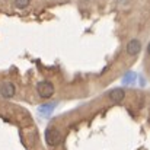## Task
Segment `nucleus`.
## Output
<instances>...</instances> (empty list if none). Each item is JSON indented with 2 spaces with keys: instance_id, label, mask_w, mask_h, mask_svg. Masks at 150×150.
I'll list each match as a JSON object with an SVG mask.
<instances>
[{
  "instance_id": "nucleus-6",
  "label": "nucleus",
  "mask_w": 150,
  "mask_h": 150,
  "mask_svg": "<svg viewBox=\"0 0 150 150\" xmlns=\"http://www.w3.org/2000/svg\"><path fill=\"white\" fill-rule=\"evenodd\" d=\"M54 103H45V105H42V106H40V114L41 115H44V117H48L51 112H52V109H54Z\"/></svg>"
},
{
  "instance_id": "nucleus-2",
  "label": "nucleus",
  "mask_w": 150,
  "mask_h": 150,
  "mask_svg": "<svg viewBox=\"0 0 150 150\" xmlns=\"http://www.w3.org/2000/svg\"><path fill=\"white\" fill-rule=\"evenodd\" d=\"M45 142H47V144L48 146H57L58 143H60V140H61V136H60V133L55 130V128H52V127H48L47 130H45Z\"/></svg>"
},
{
  "instance_id": "nucleus-7",
  "label": "nucleus",
  "mask_w": 150,
  "mask_h": 150,
  "mask_svg": "<svg viewBox=\"0 0 150 150\" xmlns=\"http://www.w3.org/2000/svg\"><path fill=\"white\" fill-rule=\"evenodd\" d=\"M15 3L18 7H26L31 3V0H15Z\"/></svg>"
},
{
  "instance_id": "nucleus-5",
  "label": "nucleus",
  "mask_w": 150,
  "mask_h": 150,
  "mask_svg": "<svg viewBox=\"0 0 150 150\" xmlns=\"http://www.w3.org/2000/svg\"><path fill=\"white\" fill-rule=\"evenodd\" d=\"M124 96H125V92L122 89H114L109 93V98L112 100H115V102H121V100L124 99Z\"/></svg>"
},
{
  "instance_id": "nucleus-3",
  "label": "nucleus",
  "mask_w": 150,
  "mask_h": 150,
  "mask_svg": "<svg viewBox=\"0 0 150 150\" xmlns=\"http://www.w3.org/2000/svg\"><path fill=\"white\" fill-rule=\"evenodd\" d=\"M142 48V42L139 41V40H131L130 42H128V45H127V52L130 54V55H136V54H139V51Z\"/></svg>"
},
{
  "instance_id": "nucleus-4",
  "label": "nucleus",
  "mask_w": 150,
  "mask_h": 150,
  "mask_svg": "<svg viewBox=\"0 0 150 150\" xmlns=\"http://www.w3.org/2000/svg\"><path fill=\"white\" fill-rule=\"evenodd\" d=\"M0 95L4 98H10L15 95V86L12 83H3L0 86Z\"/></svg>"
},
{
  "instance_id": "nucleus-1",
  "label": "nucleus",
  "mask_w": 150,
  "mask_h": 150,
  "mask_svg": "<svg viewBox=\"0 0 150 150\" xmlns=\"http://www.w3.org/2000/svg\"><path fill=\"white\" fill-rule=\"evenodd\" d=\"M37 92H38V95L41 98L48 99V98H51L54 95V86H52V83H50V82H41L37 86Z\"/></svg>"
}]
</instances>
